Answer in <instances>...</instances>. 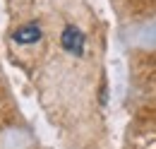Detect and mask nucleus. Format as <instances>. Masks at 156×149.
Listing matches in <instances>:
<instances>
[{
  "mask_svg": "<svg viewBox=\"0 0 156 149\" xmlns=\"http://www.w3.org/2000/svg\"><path fill=\"white\" fill-rule=\"evenodd\" d=\"M60 43H62V48H65L67 53H72V56H82V53H84V34L79 31L77 27H72V24L62 29Z\"/></svg>",
  "mask_w": 156,
  "mask_h": 149,
  "instance_id": "obj_1",
  "label": "nucleus"
},
{
  "mask_svg": "<svg viewBox=\"0 0 156 149\" xmlns=\"http://www.w3.org/2000/svg\"><path fill=\"white\" fill-rule=\"evenodd\" d=\"M12 38H15L17 43H36L41 38V29L36 24H27V27L17 29V31L12 34Z\"/></svg>",
  "mask_w": 156,
  "mask_h": 149,
  "instance_id": "obj_2",
  "label": "nucleus"
}]
</instances>
